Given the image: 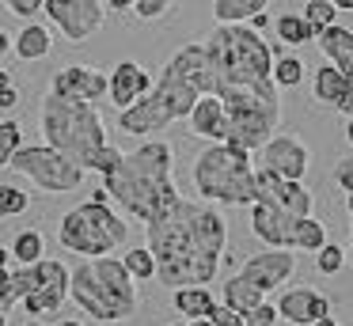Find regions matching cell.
<instances>
[{
    "label": "cell",
    "mask_w": 353,
    "mask_h": 326,
    "mask_svg": "<svg viewBox=\"0 0 353 326\" xmlns=\"http://www.w3.org/2000/svg\"><path fill=\"white\" fill-rule=\"evenodd\" d=\"M148 247L160 262V285H209L224 262L228 247V220L221 216L213 201H179L168 216L145 224Z\"/></svg>",
    "instance_id": "obj_1"
},
{
    "label": "cell",
    "mask_w": 353,
    "mask_h": 326,
    "mask_svg": "<svg viewBox=\"0 0 353 326\" xmlns=\"http://www.w3.org/2000/svg\"><path fill=\"white\" fill-rule=\"evenodd\" d=\"M103 186L130 220L152 224L168 216L183 201L175 190V148L168 141H145L141 148L125 152L110 174H103Z\"/></svg>",
    "instance_id": "obj_2"
},
{
    "label": "cell",
    "mask_w": 353,
    "mask_h": 326,
    "mask_svg": "<svg viewBox=\"0 0 353 326\" xmlns=\"http://www.w3.org/2000/svg\"><path fill=\"white\" fill-rule=\"evenodd\" d=\"M213 61V95L228 88H274V50L251 23H216L205 34Z\"/></svg>",
    "instance_id": "obj_3"
},
{
    "label": "cell",
    "mask_w": 353,
    "mask_h": 326,
    "mask_svg": "<svg viewBox=\"0 0 353 326\" xmlns=\"http://www.w3.org/2000/svg\"><path fill=\"white\" fill-rule=\"evenodd\" d=\"M72 303L92 323H130L141 307L137 277L114 254L80 258L72 269Z\"/></svg>",
    "instance_id": "obj_4"
},
{
    "label": "cell",
    "mask_w": 353,
    "mask_h": 326,
    "mask_svg": "<svg viewBox=\"0 0 353 326\" xmlns=\"http://www.w3.org/2000/svg\"><path fill=\"white\" fill-rule=\"evenodd\" d=\"M39 125H42L46 144L61 148L65 156H72L80 167H88V171L99 167L103 148L110 144L99 106L80 103V99H65V95H57V91H50V95L42 99Z\"/></svg>",
    "instance_id": "obj_5"
},
{
    "label": "cell",
    "mask_w": 353,
    "mask_h": 326,
    "mask_svg": "<svg viewBox=\"0 0 353 326\" xmlns=\"http://www.w3.org/2000/svg\"><path fill=\"white\" fill-rule=\"evenodd\" d=\"M190 182L201 194V201L213 205H247L251 209L259 201V167H254V152L239 148L228 141H213L194 156Z\"/></svg>",
    "instance_id": "obj_6"
},
{
    "label": "cell",
    "mask_w": 353,
    "mask_h": 326,
    "mask_svg": "<svg viewBox=\"0 0 353 326\" xmlns=\"http://www.w3.org/2000/svg\"><path fill=\"white\" fill-rule=\"evenodd\" d=\"M4 300H0V315L8 318L16 311V303H23V311L31 318H42L50 311H61L65 300H72V269L61 258H42L34 265H12L4 269Z\"/></svg>",
    "instance_id": "obj_7"
},
{
    "label": "cell",
    "mask_w": 353,
    "mask_h": 326,
    "mask_svg": "<svg viewBox=\"0 0 353 326\" xmlns=\"http://www.w3.org/2000/svg\"><path fill=\"white\" fill-rule=\"evenodd\" d=\"M57 243L77 258H103L130 243L125 212L110 209V201H80L57 224Z\"/></svg>",
    "instance_id": "obj_8"
},
{
    "label": "cell",
    "mask_w": 353,
    "mask_h": 326,
    "mask_svg": "<svg viewBox=\"0 0 353 326\" xmlns=\"http://www.w3.org/2000/svg\"><path fill=\"white\" fill-rule=\"evenodd\" d=\"M232 133L228 144H239L247 152H259L281 125V88H228L224 91Z\"/></svg>",
    "instance_id": "obj_9"
},
{
    "label": "cell",
    "mask_w": 353,
    "mask_h": 326,
    "mask_svg": "<svg viewBox=\"0 0 353 326\" xmlns=\"http://www.w3.org/2000/svg\"><path fill=\"white\" fill-rule=\"evenodd\" d=\"M12 167H16L19 174H27L42 194H72V190H80L88 179V167H80L77 159L65 156L54 144H27V148L16 152Z\"/></svg>",
    "instance_id": "obj_10"
},
{
    "label": "cell",
    "mask_w": 353,
    "mask_h": 326,
    "mask_svg": "<svg viewBox=\"0 0 353 326\" xmlns=\"http://www.w3.org/2000/svg\"><path fill=\"white\" fill-rule=\"evenodd\" d=\"M46 15L65 34V42L80 45L103 30V23H107V0H46Z\"/></svg>",
    "instance_id": "obj_11"
},
{
    "label": "cell",
    "mask_w": 353,
    "mask_h": 326,
    "mask_svg": "<svg viewBox=\"0 0 353 326\" xmlns=\"http://www.w3.org/2000/svg\"><path fill=\"white\" fill-rule=\"evenodd\" d=\"M254 167L274 171L281 179H304L307 167H312V152H307V144L296 133H274L254 152Z\"/></svg>",
    "instance_id": "obj_12"
},
{
    "label": "cell",
    "mask_w": 353,
    "mask_h": 326,
    "mask_svg": "<svg viewBox=\"0 0 353 326\" xmlns=\"http://www.w3.org/2000/svg\"><path fill=\"white\" fill-rule=\"evenodd\" d=\"M243 277H251L262 292H277L285 281L296 273V250L292 247H270V250H259V254L243 258L239 265Z\"/></svg>",
    "instance_id": "obj_13"
},
{
    "label": "cell",
    "mask_w": 353,
    "mask_h": 326,
    "mask_svg": "<svg viewBox=\"0 0 353 326\" xmlns=\"http://www.w3.org/2000/svg\"><path fill=\"white\" fill-rule=\"evenodd\" d=\"M259 201L277 205V209L292 212L296 220L312 216V209H315V197L304 186V179H281V174L262 171V167H259Z\"/></svg>",
    "instance_id": "obj_14"
},
{
    "label": "cell",
    "mask_w": 353,
    "mask_h": 326,
    "mask_svg": "<svg viewBox=\"0 0 353 326\" xmlns=\"http://www.w3.org/2000/svg\"><path fill=\"white\" fill-rule=\"evenodd\" d=\"M50 91L65 99H80V103H99V99H110V76L99 72L95 65H65L54 76Z\"/></svg>",
    "instance_id": "obj_15"
},
{
    "label": "cell",
    "mask_w": 353,
    "mask_h": 326,
    "mask_svg": "<svg viewBox=\"0 0 353 326\" xmlns=\"http://www.w3.org/2000/svg\"><path fill=\"white\" fill-rule=\"evenodd\" d=\"M292 232H296V216L270 201L251 205V235L262 239L266 247H292Z\"/></svg>",
    "instance_id": "obj_16"
},
{
    "label": "cell",
    "mask_w": 353,
    "mask_h": 326,
    "mask_svg": "<svg viewBox=\"0 0 353 326\" xmlns=\"http://www.w3.org/2000/svg\"><path fill=\"white\" fill-rule=\"evenodd\" d=\"M152 88H156V80L137 65V61H118V65L110 68V106H118V110H130V106L137 103V99H145Z\"/></svg>",
    "instance_id": "obj_17"
},
{
    "label": "cell",
    "mask_w": 353,
    "mask_h": 326,
    "mask_svg": "<svg viewBox=\"0 0 353 326\" xmlns=\"http://www.w3.org/2000/svg\"><path fill=\"white\" fill-rule=\"evenodd\" d=\"M277 307H281V318L292 326H312L315 318L330 315V300L323 292H315V288H307V285L285 288V292L277 296Z\"/></svg>",
    "instance_id": "obj_18"
},
{
    "label": "cell",
    "mask_w": 353,
    "mask_h": 326,
    "mask_svg": "<svg viewBox=\"0 0 353 326\" xmlns=\"http://www.w3.org/2000/svg\"><path fill=\"white\" fill-rule=\"evenodd\" d=\"M194 136H205V141H228L232 133V121H228V106H224L221 95H201L198 106L190 110L186 118Z\"/></svg>",
    "instance_id": "obj_19"
},
{
    "label": "cell",
    "mask_w": 353,
    "mask_h": 326,
    "mask_svg": "<svg viewBox=\"0 0 353 326\" xmlns=\"http://www.w3.org/2000/svg\"><path fill=\"white\" fill-rule=\"evenodd\" d=\"M350 88H353V80L342 72L338 65H319L312 72V99L319 106H330V110H338V106L345 103V95H350Z\"/></svg>",
    "instance_id": "obj_20"
},
{
    "label": "cell",
    "mask_w": 353,
    "mask_h": 326,
    "mask_svg": "<svg viewBox=\"0 0 353 326\" xmlns=\"http://www.w3.org/2000/svg\"><path fill=\"white\" fill-rule=\"evenodd\" d=\"M315 42H319L323 57H327L330 65H338L353 80V30L342 27V23H334V27L319 30V34H315Z\"/></svg>",
    "instance_id": "obj_21"
},
{
    "label": "cell",
    "mask_w": 353,
    "mask_h": 326,
    "mask_svg": "<svg viewBox=\"0 0 353 326\" xmlns=\"http://www.w3.org/2000/svg\"><path fill=\"white\" fill-rule=\"evenodd\" d=\"M216 303L221 300L213 296L209 285H183V288H175V296H171V307H175L183 318H209Z\"/></svg>",
    "instance_id": "obj_22"
},
{
    "label": "cell",
    "mask_w": 353,
    "mask_h": 326,
    "mask_svg": "<svg viewBox=\"0 0 353 326\" xmlns=\"http://www.w3.org/2000/svg\"><path fill=\"white\" fill-rule=\"evenodd\" d=\"M50 50H54V30H50L46 23H27V27L19 30V38H16V57L19 61H42V57H50Z\"/></svg>",
    "instance_id": "obj_23"
},
{
    "label": "cell",
    "mask_w": 353,
    "mask_h": 326,
    "mask_svg": "<svg viewBox=\"0 0 353 326\" xmlns=\"http://www.w3.org/2000/svg\"><path fill=\"white\" fill-rule=\"evenodd\" d=\"M262 300H266V292H262L251 277H243V273H232V277L224 281V303H232V307L243 311V315L251 307H259Z\"/></svg>",
    "instance_id": "obj_24"
},
{
    "label": "cell",
    "mask_w": 353,
    "mask_h": 326,
    "mask_svg": "<svg viewBox=\"0 0 353 326\" xmlns=\"http://www.w3.org/2000/svg\"><path fill=\"white\" fill-rule=\"evenodd\" d=\"M46 258V239H42V232H34V227H27V232L12 235V247H8V262L12 265H34Z\"/></svg>",
    "instance_id": "obj_25"
},
{
    "label": "cell",
    "mask_w": 353,
    "mask_h": 326,
    "mask_svg": "<svg viewBox=\"0 0 353 326\" xmlns=\"http://www.w3.org/2000/svg\"><path fill=\"white\" fill-rule=\"evenodd\" d=\"M274 34L281 38L285 45H304V42H315V27L307 23V15L304 12H285V15H277L274 19Z\"/></svg>",
    "instance_id": "obj_26"
},
{
    "label": "cell",
    "mask_w": 353,
    "mask_h": 326,
    "mask_svg": "<svg viewBox=\"0 0 353 326\" xmlns=\"http://www.w3.org/2000/svg\"><path fill=\"white\" fill-rule=\"evenodd\" d=\"M266 8H270V0H213V19L216 23H251Z\"/></svg>",
    "instance_id": "obj_27"
},
{
    "label": "cell",
    "mask_w": 353,
    "mask_h": 326,
    "mask_svg": "<svg viewBox=\"0 0 353 326\" xmlns=\"http://www.w3.org/2000/svg\"><path fill=\"white\" fill-rule=\"evenodd\" d=\"M327 224L323 220H315V216H300L296 220V232H292V250H323L327 247Z\"/></svg>",
    "instance_id": "obj_28"
},
{
    "label": "cell",
    "mask_w": 353,
    "mask_h": 326,
    "mask_svg": "<svg viewBox=\"0 0 353 326\" xmlns=\"http://www.w3.org/2000/svg\"><path fill=\"white\" fill-rule=\"evenodd\" d=\"M122 262H125V269L133 273L137 281H160V262H156V254H152V247H130L122 254Z\"/></svg>",
    "instance_id": "obj_29"
},
{
    "label": "cell",
    "mask_w": 353,
    "mask_h": 326,
    "mask_svg": "<svg viewBox=\"0 0 353 326\" xmlns=\"http://www.w3.org/2000/svg\"><path fill=\"white\" fill-rule=\"evenodd\" d=\"M19 148H23V129H19V121L12 114H4V121H0V163L12 167Z\"/></svg>",
    "instance_id": "obj_30"
},
{
    "label": "cell",
    "mask_w": 353,
    "mask_h": 326,
    "mask_svg": "<svg viewBox=\"0 0 353 326\" xmlns=\"http://www.w3.org/2000/svg\"><path fill=\"white\" fill-rule=\"evenodd\" d=\"M31 209V190H19L12 182H0V216L12 220V216H23Z\"/></svg>",
    "instance_id": "obj_31"
},
{
    "label": "cell",
    "mask_w": 353,
    "mask_h": 326,
    "mask_svg": "<svg viewBox=\"0 0 353 326\" xmlns=\"http://www.w3.org/2000/svg\"><path fill=\"white\" fill-rule=\"evenodd\" d=\"M304 61L296 57V53H289V57H277L274 61V83L281 91H289V88H296L300 80H304Z\"/></svg>",
    "instance_id": "obj_32"
},
{
    "label": "cell",
    "mask_w": 353,
    "mask_h": 326,
    "mask_svg": "<svg viewBox=\"0 0 353 326\" xmlns=\"http://www.w3.org/2000/svg\"><path fill=\"white\" fill-rule=\"evenodd\" d=\"M345 262H350V247L327 243L323 250H315V269H319L323 277H334V273H342V269H345Z\"/></svg>",
    "instance_id": "obj_33"
},
{
    "label": "cell",
    "mask_w": 353,
    "mask_h": 326,
    "mask_svg": "<svg viewBox=\"0 0 353 326\" xmlns=\"http://www.w3.org/2000/svg\"><path fill=\"white\" fill-rule=\"evenodd\" d=\"M304 15H307V23L315 27V34H319V30H327V27L338 23V4L334 0H307Z\"/></svg>",
    "instance_id": "obj_34"
},
{
    "label": "cell",
    "mask_w": 353,
    "mask_h": 326,
    "mask_svg": "<svg viewBox=\"0 0 353 326\" xmlns=\"http://www.w3.org/2000/svg\"><path fill=\"white\" fill-rule=\"evenodd\" d=\"M171 8H175V0H137V4H133V15H137L141 23H152V19H163Z\"/></svg>",
    "instance_id": "obj_35"
},
{
    "label": "cell",
    "mask_w": 353,
    "mask_h": 326,
    "mask_svg": "<svg viewBox=\"0 0 353 326\" xmlns=\"http://www.w3.org/2000/svg\"><path fill=\"white\" fill-rule=\"evenodd\" d=\"M243 318H247V326H277V323H281V307L262 300L259 307H251Z\"/></svg>",
    "instance_id": "obj_36"
},
{
    "label": "cell",
    "mask_w": 353,
    "mask_h": 326,
    "mask_svg": "<svg viewBox=\"0 0 353 326\" xmlns=\"http://www.w3.org/2000/svg\"><path fill=\"white\" fill-rule=\"evenodd\" d=\"M209 318H213V323L216 326H247V318H243V311H236V307H232V303H216V307H213V315H209Z\"/></svg>",
    "instance_id": "obj_37"
},
{
    "label": "cell",
    "mask_w": 353,
    "mask_h": 326,
    "mask_svg": "<svg viewBox=\"0 0 353 326\" xmlns=\"http://www.w3.org/2000/svg\"><path fill=\"white\" fill-rule=\"evenodd\" d=\"M4 8L19 19H34L39 12H46V0H4Z\"/></svg>",
    "instance_id": "obj_38"
},
{
    "label": "cell",
    "mask_w": 353,
    "mask_h": 326,
    "mask_svg": "<svg viewBox=\"0 0 353 326\" xmlns=\"http://www.w3.org/2000/svg\"><path fill=\"white\" fill-rule=\"evenodd\" d=\"M334 182H338V190L353 194V152H350V156H342V159L334 163Z\"/></svg>",
    "instance_id": "obj_39"
},
{
    "label": "cell",
    "mask_w": 353,
    "mask_h": 326,
    "mask_svg": "<svg viewBox=\"0 0 353 326\" xmlns=\"http://www.w3.org/2000/svg\"><path fill=\"white\" fill-rule=\"evenodd\" d=\"M0 80H4V99H0V106H4V114H12V106L19 103V88H16V80H12L8 68H4V76H0Z\"/></svg>",
    "instance_id": "obj_40"
},
{
    "label": "cell",
    "mask_w": 353,
    "mask_h": 326,
    "mask_svg": "<svg viewBox=\"0 0 353 326\" xmlns=\"http://www.w3.org/2000/svg\"><path fill=\"white\" fill-rule=\"evenodd\" d=\"M0 53H4V57H16V38H12L8 30H0Z\"/></svg>",
    "instance_id": "obj_41"
},
{
    "label": "cell",
    "mask_w": 353,
    "mask_h": 326,
    "mask_svg": "<svg viewBox=\"0 0 353 326\" xmlns=\"http://www.w3.org/2000/svg\"><path fill=\"white\" fill-rule=\"evenodd\" d=\"M133 4H137V0H107L110 12H133Z\"/></svg>",
    "instance_id": "obj_42"
},
{
    "label": "cell",
    "mask_w": 353,
    "mask_h": 326,
    "mask_svg": "<svg viewBox=\"0 0 353 326\" xmlns=\"http://www.w3.org/2000/svg\"><path fill=\"white\" fill-rule=\"evenodd\" d=\"M251 27H254V30H266V27H270V12H259V15L251 19Z\"/></svg>",
    "instance_id": "obj_43"
},
{
    "label": "cell",
    "mask_w": 353,
    "mask_h": 326,
    "mask_svg": "<svg viewBox=\"0 0 353 326\" xmlns=\"http://www.w3.org/2000/svg\"><path fill=\"white\" fill-rule=\"evenodd\" d=\"M345 144H350V148H353V118L345 121Z\"/></svg>",
    "instance_id": "obj_44"
},
{
    "label": "cell",
    "mask_w": 353,
    "mask_h": 326,
    "mask_svg": "<svg viewBox=\"0 0 353 326\" xmlns=\"http://www.w3.org/2000/svg\"><path fill=\"white\" fill-rule=\"evenodd\" d=\"M312 326H338V323H334V318H330V315H323V318H315Z\"/></svg>",
    "instance_id": "obj_45"
},
{
    "label": "cell",
    "mask_w": 353,
    "mask_h": 326,
    "mask_svg": "<svg viewBox=\"0 0 353 326\" xmlns=\"http://www.w3.org/2000/svg\"><path fill=\"white\" fill-rule=\"evenodd\" d=\"M338 4V12H353V0H334Z\"/></svg>",
    "instance_id": "obj_46"
},
{
    "label": "cell",
    "mask_w": 353,
    "mask_h": 326,
    "mask_svg": "<svg viewBox=\"0 0 353 326\" xmlns=\"http://www.w3.org/2000/svg\"><path fill=\"white\" fill-rule=\"evenodd\" d=\"M54 326H84V323H77V318H61V323H54Z\"/></svg>",
    "instance_id": "obj_47"
},
{
    "label": "cell",
    "mask_w": 353,
    "mask_h": 326,
    "mask_svg": "<svg viewBox=\"0 0 353 326\" xmlns=\"http://www.w3.org/2000/svg\"><path fill=\"white\" fill-rule=\"evenodd\" d=\"M163 326H186V318H183V323H163Z\"/></svg>",
    "instance_id": "obj_48"
},
{
    "label": "cell",
    "mask_w": 353,
    "mask_h": 326,
    "mask_svg": "<svg viewBox=\"0 0 353 326\" xmlns=\"http://www.w3.org/2000/svg\"><path fill=\"white\" fill-rule=\"evenodd\" d=\"M350 239H353V235H350ZM350 262H353V243H350Z\"/></svg>",
    "instance_id": "obj_49"
},
{
    "label": "cell",
    "mask_w": 353,
    "mask_h": 326,
    "mask_svg": "<svg viewBox=\"0 0 353 326\" xmlns=\"http://www.w3.org/2000/svg\"><path fill=\"white\" fill-rule=\"evenodd\" d=\"M350 235H353V212H350Z\"/></svg>",
    "instance_id": "obj_50"
}]
</instances>
